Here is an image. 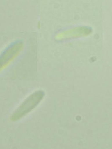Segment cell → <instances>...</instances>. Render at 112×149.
Listing matches in <instances>:
<instances>
[{"label": "cell", "instance_id": "cell-1", "mask_svg": "<svg viewBox=\"0 0 112 149\" xmlns=\"http://www.w3.org/2000/svg\"><path fill=\"white\" fill-rule=\"evenodd\" d=\"M44 96V92L38 90L32 93L22 102L15 110L12 116V120L17 121L36 108Z\"/></svg>", "mask_w": 112, "mask_h": 149}, {"label": "cell", "instance_id": "cell-2", "mask_svg": "<svg viewBox=\"0 0 112 149\" xmlns=\"http://www.w3.org/2000/svg\"><path fill=\"white\" fill-rule=\"evenodd\" d=\"M24 46V41L19 39L9 45L0 54V70L17 57L23 49Z\"/></svg>", "mask_w": 112, "mask_h": 149}]
</instances>
